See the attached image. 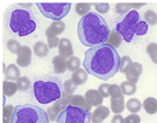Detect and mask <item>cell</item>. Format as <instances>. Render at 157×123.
I'll return each mask as SVG.
<instances>
[{
  "label": "cell",
  "instance_id": "6da1fadb",
  "mask_svg": "<svg viewBox=\"0 0 157 123\" xmlns=\"http://www.w3.org/2000/svg\"><path fill=\"white\" fill-rule=\"evenodd\" d=\"M121 57L115 47L103 43L85 52L83 69L99 80L108 81L120 70Z\"/></svg>",
  "mask_w": 157,
  "mask_h": 123
},
{
  "label": "cell",
  "instance_id": "7a4b0ae2",
  "mask_svg": "<svg viewBox=\"0 0 157 123\" xmlns=\"http://www.w3.org/2000/svg\"><path fill=\"white\" fill-rule=\"evenodd\" d=\"M110 28L106 20L97 12H90L82 17L78 24V36L80 42L86 47H96L106 43L110 36Z\"/></svg>",
  "mask_w": 157,
  "mask_h": 123
},
{
  "label": "cell",
  "instance_id": "3957f363",
  "mask_svg": "<svg viewBox=\"0 0 157 123\" xmlns=\"http://www.w3.org/2000/svg\"><path fill=\"white\" fill-rule=\"evenodd\" d=\"M34 18L35 17L30 11L16 6L9 7L5 13V22L9 30L13 34H17L21 38L30 35L35 32L36 22Z\"/></svg>",
  "mask_w": 157,
  "mask_h": 123
},
{
  "label": "cell",
  "instance_id": "277c9868",
  "mask_svg": "<svg viewBox=\"0 0 157 123\" xmlns=\"http://www.w3.org/2000/svg\"><path fill=\"white\" fill-rule=\"evenodd\" d=\"M33 94L40 104H50L58 100L63 94V84L55 76H47L34 82Z\"/></svg>",
  "mask_w": 157,
  "mask_h": 123
},
{
  "label": "cell",
  "instance_id": "5b68a950",
  "mask_svg": "<svg viewBox=\"0 0 157 123\" xmlns=\"http://www.w3.org/2000/svg\"><path fill=\"white\" fill-rule=\"evenodd\" d=\"M116 30L126 42H131L134 35H145L149 30V24L144 20H140V16L137 10H132L126 15L122 22L116 24Z\"/></svg>",
  "mask_w": 157,
  "mask_h": 123
},
{
  "label": "cell",
  "instance_id": "8992f818",
  "mask_svg": "<svg viewBox=\"0 0 157 123\" xmlns=\"http://www.w3.org/2000/svg\"><path fill=\"white\" fill-rule=\"evenodd\" d=\"M47 112L33 104H22L15 106L11 123H48Z\"/></svg>",
  "mask_w": 157,
  "mask_h": 123
},
{
  "label": "cell",
  "instance_id": "52a82bcc",
  "mask_svg": "<svg viewBox=\"0 0 157 123\" xmlns=\"http://www.w3.org/2000/svg\"><path fill=\"white\" fill-rule=\"evenodd\" d=\"M39 11L48 20L53 22L62 20L70 11L71 4L69 1H36L35 2Z\"/></svg>",
  "mask_w": 157,
  "mask_h": 123
},
{
  "label": "cell",
  "instance_id": "ba28073f",
  "mask_svg": "<svg viewBox=\"0 0 157 123\" xmlns=\"http://www.w3.org/2000/svg\"><path fill=\"white\" fill-rule=\"evenodd\" d=\"M92 114L81 107L69 105L60 114L56 123H91Z\"/></svg>",
  "mask_w": 157,
  "mask_h": 123
},
{
  "label": "cell",
  "instance_id": "9c48e42d",
  "mask_svg": "<svg viewBox=\"0 0 157 123\" xmlns=\"http://www.w3.org/2000/svg\"><path fill=\"white\" fill-rule=\"evenodd\" d=\"M58 52H59V56L68 59L70 57L74 56V50H73V43L70 42L69 39L67 38H63L60 39L59 41V45H58Z\"/></svg>",
  "mask_w": 157,
  "mask_h": 123
},
{
  "label": "cell",
  "instance_id": "30bf717a",
  "mask_svg": "<svg viewBox=\"0 0 157 123\" xmlns=\"http://www.w3.org/2000/svg\"><path fill=\"white\" fill-rule=\"evenodd\" d=\"M32 48L28 47V46H23L21 52L17 54V65H20L22 68H25V66H29V64L32 63Z\"/></svg>",
  "mask_w": 157,
  "mask_h": 123
},
{
  "label": "cell",
  "instance_id": "8fae6325",
  "mask_svg": "<svg viewBox=\"0 0 157 123\" xmlns=\"http://www.w3.org/2000/svg\"><path fill=\"white\" fill-rule=\"evenodd\" d=\"M110 115V109L106 107V106H97L96 110L92 112V116H91V120L92 123H103V121L105 118H108V116Z\"/></svg>",
  "mask_w": 157,
  "mask_h": 123
},
{
  "label": "cell",
  "instance_id": "7c38bea8",
  "mask_svg": "<svg viewBox=\"0 0 157 123\" xmlns=\"http://www.w3.org/2000/svg\"><path fill=\"white\" fill-rule=\"evenodd\" d=\"M85 98L88 102V105H91V106H100L103 104V100H104L103 95L100 94V92L98 89L87 91L86 94H85Z\"/></svg>",
  "mask_w": 157,
  "mask_h": 123
},
{
  "label": "cell",
  "instance_id": "4fadbf2b",
  "mask_svg": "<svg viewBox=\"0 0 157 123\" xmlns=\"http://www.w3.org/2000/svg\"><path fill=\"white\" fill-rule=\"evenodd\" d=\"M141 73H143V65H141L140 63L134 62L132 69L128 70L124 75H126L127 81L132 82V83H137V82L139 81V76L141 75Z\"/></svg>",
  "mask_w": 157,
  "mask_h": 123
},
{
  "label": "cell",
  "instance_id": "5bb4252c",
  "mask_svg": "<svg viewBox=\"0 0 157 123\" xmlns=\"http://www.w3.org/2000/svg\"><path fill=\"white\" fill-rule=\"evenodd\" d=\"M20 77H21V71H20V69H18V66L15 65V64L7 65V68H6V70H5V79H6L7 81L15 82V81H17Z\"/></svg>",
  "mask_w": 157,
  "mask_h": 123
},
{
  "label": "cell",
  "instance_id": "9a60e30c",
  "mask_svg": "<svg viewBox=\"0 0 157 123\" xmlns=\"http://www.w3.org/2000/svg\"><path fill=\"white\" fill-rule=\"evenodd\" d=\"M71 99H73V94H69V93H67V92H64V91H63L62 97L59 98L58 100H56V102H53V106H56L59 111L62 112L67 106H69V105H70Z\"/></svg>",
  "mask_w": 157,
  "mask_h": 123
},
{
  "label": "cell",
  "instance_id": "2e32d148",
  "mask_svg": "<svg viewBox=\"0 0 157 123\" xmlns=\"http://www.w3.org/2000/svg\"><path fill=\"white\" fill-rule=\"evenodd\" d=\"M52 65H53V70L56 74H63L67 69V59L60 57V56H55L52 59Z\"/></svg>",
  "mask_w": 157,
  "mask_h": 123
},
{
  "label": "cell",
  "instance_id": "e0dca14e",
  "mask_svg": "<svg viewBox=\"0 0 157 123\" xmlns=\"http://www.w3.org/2000/svg\"><path fill=\"white\" fill-rule=\"evenodd\" d=\"M126 107V102H124V97H121L117 99H110V109L115 115L122 114V111Z\"/></svg>",
  "mask_w": 157,
  "mask_h": 123
},
{
  "label": "cell",
  "instance_id": "ac0fdd59",
  "mask_svg": "<svg viewBox=\"0 0 157 123\" xmlns=\"http://www.w3.org/2000/svg\"><path fill=\"white\" fill-rule=\"evenodd\" d=\"M70 105H73V106H78V107H81V109H83V110L91 112V105H88V102H87V100H86V98L82 97V95H78V94L73 95V99H71V102H70Z\"/></svg>",
  "mask_w": 157,
  "mask_h": 123
},
{
  "label": "cell",
  "instance_id": "d6986e66",
  "mask_svg": "<svg viewBox=\"0 0 157 123\" xmlns=\"http://www.w3.org/2000/svg\"><path fill=\"white\" fill-rule=\"evenodd\" d=\"M48 51H50V47H48V45H46L45 42L38 41L36 43H34L33 52H34V54H36V56L40 57V58L46 57V56L48 54Z\"/></svg>",
  "mask_w": 157,
  "mask_h": 123
},
{
  "label": "cell",
  "instance_id": "ffe728a7",
  "mask_svg": "<svg viewBox=\"0 0 157 123\" xmlns=\"http://www.w3.org/2000/svg\"><path fill=\"white\" fill-rule=\"evenodd\" d=\"M87 79H88V73L85 69H81V68L78 70H76L75 73H73V75H71V80L75 82L78 86L83 84L85 82L87 81Z\"/></svg>",
  "mask_w": 157,
  "mask_h": 123
},
{
  "label": "cell",
  "instance_id": "44dd1931",
  "mask_svg": "<svg viewBox=\"0 0 157 123\" xmlns=\"http://www.w3.org/2000/svg\"><path fill=\"white\" fill-rule=\"evenodd\" d=\"M18 91V87H17V83L13 81H4L2 83V92H4V95L6 97H12L16 92Z\"/></svg>",
  "mask_w": 157,
  "mask_h": 123
},
{
  "label": "cell",
  "instance_id": "7402d4cb",
  "mask_svg": "<svg viewBox=\"0 0 157 123\" xmlns=\"http://www.w3.org/2000/svg\"><path fill=\"white\" fill-rule=\"evenodd\" d=\"M143 107L147 114L155 115L157 112V99H155V98H146L143 102Z\"/></svg>",
  "mask_w": 157,
  "mask_h": 123
},
{
  "label": "cell",
  "instance_id": "603a6c76",
  "mask_svg": "<svg viewBox=\"0 0 157 123\" xmlns=\"http://www.w3.org/2000/svg\"><path fill=\"white\" fill-rule=\"evenodd\" d=\"M122 40H123V38L121 36V34L115 29V30H111L110 36H109V39L106 41V43H109V45H111L113 47L116 48V47H120V46H121Z\"/></svg>",
  "mask_w": 157,
  "mask_h": 123
},
{
  "label": "cell",
  "instance_id": "cb8c5ba5",
  "mask_svg": "<svg viewBox=\"0 0 157 123\" xmlns=\"http://www.w3.org/2000/svg\"><path fill=\"white\" fill-rule=\"evenodd\" d=\"M141 107H143V102H140V100H138L137 98H131L126 102V109L131 114H137L138 111H140Z\"/></svg>",
  "mask_w": 157,
  "mask_h": 123
},
{
  "label": "cell",
  "instance_id": "d4e9b609",
  "mask_svg": "<svg viewBox=\"0 0 157 123\" xmlns=\"http://www.w3.org/2000/svg\"><path fill=\"white\" fill-rule=\"evenodd\" d=\"M121 91L123 93V95H133L137 92V86L136 83H132L129 81H124L121 83Z\"/></svg>",
  "mask_w": 157,
  "mask_h": 123
},
{
  "label": "cell",
  "instance_id": "484cf974",
  "mask_svg": "<svg viewBox=\"0 0 157 123\" xmlns=\"http://www.w3.org/2000/svg\"><path fill=\"white\" fill-rule=\"evenodd\" d=\"M45 34H46V38H47V45H48V47L50 48H55V47H58L59 45V39L57 35H55L48 28L45 30Z\"/></svg>",
  "mask_w": 157,
  "mask_h": 123
},
{
  "label": "cell",
  "instance_id": "4316f807",
  "mask_svg": "<svg viewBox=\"0 0 157 123\" xmlns=\"http://www.w3.org/2000/svg\"><path fill=\"white\" fill-rule=\"evenodd\" d=\"M75 11H76L78 16L85 17L91 11V4L90 2H78L76 6H75Z\"/></svg>",
  "mask_w": 157,
  "mask_h": 123
},
{
  "label": "cell",
  "instance_id": "83f0119b",
  "mask_svg": "<svg viewBox=\"0 0 157 123\" xmlns=\"http://www.w3.org/2000/svg\"><path fill=\"white\" fill-rule=\"evenodd\" d=\"M13 112H15V106L5 105L2 109V123H11Z\"/></svg>",
  "mask_w": 157,
  "mask_h": 123
},
{
  "label": "cell",
  "instance_id": "f1b7e54d",
  "mask_svg": "<svg viewBox=\"0 0 157 123\" xmlns=\"http://www.w3.org/2000/svg\"><path fill=\"white\" fill-rule=\"evenodd\" d=\"M133 64H134V62L131 59V57L123 56V57L121 58V63H120V71L123 73V74H126L128 70L132 69Z\"/></svg>",
  "mask_w": 157,
  "mask_h": 123
},
{
  "label": "cell",
  "instance_id": "f546056e",
  "mask_svg": "<svg viewBox=\"0 0 157 123\" xmlns=\"http://www.w3.org/2000/svg\"><path fill=\"white\" fill-rule=\"evenodd\" d=\"M80 66H81V61L78 59V57L73 56V57H70V58L67 59V69H68L69 71L75 73L76 70L80 69Z\"/></svg>",
  "mask_w": 157,
  "mask_h": 123
},
{
  "label": "cell",
  "instance_id": "4dcf8cb0",
  "mask_svg": "<svg viewBox=\"0 0 157 123\" xmlns=\"http://www.w3.org/2000/svg\"><path fill=\"white\" fill-rule=\"evenodd\" d=\"M48 29H50L55 35H57V36H58L59 34H62V33L65 30V23H64L63 20L52 22V23H51V25L48 27Z\"/></svg>",
  "mask_w": 157,
  "mask_h": 123
},
{
  "label": "cell",
  "instance_id": "1f68e13d",
  "mask_svg": "<svg viewBox=\"0 0 157 123\" xmlns=\"http://www.w3.org/2000/svg\"><path fill=\"white\" fill-rule=\"evenodd\" d=\"M6 47H7V50H9L11 53H13V54H18V53L21 52V50H22V47H23V46H21V43L17 40L11 39V40L7 41Z\"/></svg>",
  "mask_w": 157,
  "mask_h": 123
},
{
  "label": "cell",
  "instance_id": "d6a6232c",
  "mask_svg": "<svg viewBox=\"0 0 157 123\" xmlns=\"http://www.w3.org/2000/svg\"><path fill=\"white\" fill-rule=\"evenodd\" d=\"M16 83H17L18 91H22V92H25V91H28V89L30 88V86H32V83H30V80H29L28 77H25V76H21L20 79L16 81Z\"/></svg>",
  "mask_w": 157,
  "mask_h": 123
},
{
  "label": "cell",
  "instance_id": "836d02e7",
  "mask_svg": "<svg viewBox=\"0 0 157 123\" xmlns=\"http://www.w3.org/2000/svg\"><path fill=\"white\" fill-rule=\"evenodd\" d=\"M144 22H146L149 25H155L157 24V13L152 10H147L144 13Z\"/></svg>",
  "mask_w": 157,
  "mask_h": 123
},
{
  "label": "cell",
  "instance_id": "e575fe53",
  "mask_svg": "<svg viewBox=\"0 0 157 123\" xmlns=\"http://www.w3.org/2000/svg\"><path fill=\"white\" fill-rule=\"evenodd\" d=\"M146 52L149 54V57L151 58V61L155 64H157V43L156 42H150L146 47Z\"/></svg>",
  "mask_w": 157,
  "mask_h": 123
},
{
  "label": "cell",
  "instance_id": "d590c367",
  "mask_svg": "<svg viewBox=\"0 0 157 123\" xmlns=\"http://www.w3.org/2000/svg\"><path fill=\"white\" fill-rule=\"evenodd\" d=\"M109 93H110V98L111 99H117V98H121V97H124L122 91H121V87L118 84H110Z\"/></svg>",
  "mask_w": 157,
  "mask_h": 123
},
{
  "label": "cell",
  "instance_id": "8d00e7d4",
  "mask_svg": "<svg viewBox=\"0 0 157 123\" xmlns=\"http://www.w3.org/2000/svg\"><path fill=\"white\" fill-rule=\"evenodd\" d=\"M115 11L117 12L118 15H126V13H129L132 10L129 7V4L128 2H117L115 5Z\"/></svg>",
  "mask_w": 157,
  "mask_h": 123
},
{
  "label": "cell",
  "instance_id": "74e56055",
  "mask_svg": "<svg viewBox=\"0 0 157 123\" xmlns=\"http://www.w3.org/2000/svg\"><path fill=\"white\" fill-rule=\"evenodd\" d=\"M76 88H78V84L73 81L71 79L67 80V81L63 83V91L67 92V93H69V94H73L76 91Z\"/></svg>",
  "mask_w": 157,
  "mask_h": 123
},
{
  "label": "cell",
  "instance_id": "f35d334b",
  "mask_svg": "<svg viewBox=\"0 0 157 123\" xmlns=\"http://www.w3.org/2000/svg\"><path fill=\"white\" fill-rule=\"evenodd\" d=\"M94 9L97 10V12H98L99 15H104V13H108L109 12L110 6H109L108 2L101 1V2H94Z\"/></svg>",
  "mask_w": 157,
  "mask_h": 123
},
{
  "label": "cell",
  "instance_id": "ab89813d",
  "mask_svg": "<svg viewBox=\"0 0 157 123\" xmlns=\"http://www.w3.org/2000/svg\"><path fill=\"white\" fill-rule=\"evenodd\" d=\"M46 112H47V116H48L50 121H52V122H56V121H57L59 114H60V111H59L56 106H51V107H48Z\"/></svg>",
  "mask_w": 157,
  "mask_h": 123
},
{
  "label": "cell",
  "instance_id": "60d3db41",
  "mask_svg": "<svg viewBox=\"0 0 157 123\" xmlns=\"http://www.w3.org/2000/svg\"><path fill=\"white\" fill-rule=\"evenodd\" d=\"M109 88H110V84H108V83H101V84L99 86L98 91L100 92V94L103 95V98H109V97H110Z\"/></svg>",
  "mask_w": 157,
  "mask_h": 123
},
{
  "label": "cell",
  "instance_id": "b9f144b4",
  "mask_svg": "<svg viewBox=\"0 0 157 123\" xmlns=\"http://www.w3.org/2000/svg\"><path fill=\"white\" fill-rule=\"evenodd\" d=\"M124 123H140V117L137 114H131L124 118Z\"/></svg>",
  "mask_w": 157,
  "mask_h": 123
},
{
  "label": "cell",
  "instance_id": "7bdbcfd3",
  "mask_svg": "<svg viewBox=\"0 0 157 123\" xmlns=\"http://www.w3.org/2000/svg\"><path fill=\"white\" fill-rule=\"evenodd\" d=\"M111 123H124V118L121 115H115L111 120Z\"/></svg>",
  "mask_w": 157,
  "mask_h": 123
},
{
  "label": "cell",
  "instance_id": "ee69618b",
  "mask_svg": "<svg viewBox=\"0 0 157 123\" xmlns=\"http://www.w3.org/2000/svg\"><path fill=\"white\" fill-rule=\"evenodd\" d=\"M128 4H129V7H131V9H140V7L144 6L146 2H144V1H143V2H133V1H132V2H128Z\"/></svg>",
  "mask_w": 157,
  "mask_h": 123
},
{
  "label": "cell",
  "instance_id": "f6af8a7d",
  "mask_svg": "<svg viewBox=\"0 0 157 123\" xmlns=\"http://www.w3.org/2000/svg\"><path fill=\"white\" fill-rule=\"evenodd\" d=\"M32 4H33V2H30V1H28V2H18V5H20V6H22V7H25V9L30 7V6H32Z\"/></svg>",
  "mask_w": 157,
  "mask_h": 123
}]
</instances>
